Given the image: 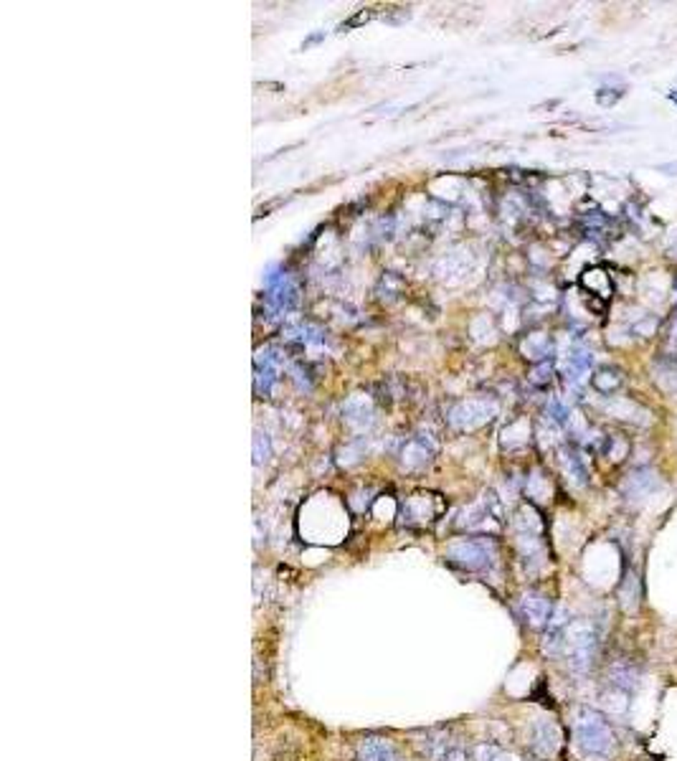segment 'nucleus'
I'll return each mask as SVG.
<instances>
[{"label": "nucleus", "instance_id": "obj_6", "mask_svg": "<svg viewBox=\"0 0 677 761\" xmlns=\"http://www.w3.org/2000/svg\"><path fill=\"white\" fill-rule=\"evenodd\" d=\"M612 686L616 688V691H634V688L639 686V670L634 668V663H629V660H619V663L614 665L612 668Z\"/></svg>", "mask_w": 677, "mask_h": 761}, {"label": "nucleus", "instance_id": "obj_3", "mask_svg": "<svg viewBox=\"0 0 677 761\" xmlns=\"http://www.w3.org/2000/svg\"><path fill=\"white\" fill-rule=\"evenodd\" d=\"M449 556L454 558L457 564H462L464 569H487L492 561L490 548H487L482 540H464V543H457V546L449 551Z\"/></svg>", "mask_w": 677, "mask_h": 761}, {"label": "nucleus", "instance_id": "obj_12", "mask_svg": "<svg viewBox=\"0 0 677 761\" xmlns=\"http://www.w3.org/2000/svg\"><path fill=\"white\" fill-rule=\"evenodd\" d=\"M475 761H515L510 754L500 751L498 746L492 744H480L475 746Z\"/></svg>", "mask_w": 677, "mask_h": 761}, {"label": "nucleus", "instance_id": "obj_2", "mask_svg": "<svg viewBox=\"0 0 677 761\" xmlns=\"http://www.w3.org/2000/svg\"><path fill=\"white\" fill-rule=\"evenodd\" d=\"M599 632L591 622H571L566 627V652L573 673H586L597 657Z\"/></svg>", "mask_w": 677, "mask_h": 761}, {"label": "nucleus", "instance_id": "obj_10", "mask_svg": "<svg viewBox=\"0 0 677 761\" xmlns=\"http://www.w3.org/2000/svg\"><path fill=\"white\" fill-rule=\"evenodd\" d=\"M591 384H594V389H597L599 394L609 396V394H614V391L621 386V373L614 371V368H602V371L594 373Z\"/></svg>", "mask_w": 677, "mask_h": 761}, {"label": "nucleus", "instance_id": "obj_7", "mask_svg": "<svg viewBox=\"0 0 677 761\" xmlns=\"http://www.w3.org/2000/svg\"><path fill=\"white\" fill-rule=\"evenodd\" d=\"M654 483H657V477L652 475L649 470H637V472H631L629 480H626V498H644V495H649L654 490Z\"/></svg>", "mask_w": 677, "mask_h": 761}, {"label": "nucleus", "instance_id": "obj_8", "mask_svg": "<svg viewBox=\"0 0 677 761\" xmlns=\"http://www.w3.org/2000/svg\"><path fill=\"white\" fill-rule=\"evenodd\" d=\"M581 282H584V287H589V290H597V295L602 297V300H609L614 292L612 277H609L604 269H586Z\"/></svg>", "mask_w": 677, "mask_h": 761}, {"label": "nucleus", "instance_id": "obj_14", "mask_svg": "<svg viewBox=\"0 0 677 761\" xmlns=\"http://www.w3.org/2000/svg\"><path fill=\"white\" fill-rule=\"evenodd\" d=\"M670 340H672V345H675V348H677V317H675V322H672V330H670Z\"/></svg>", "mask_w": 677, "mask_h": 761}, {"label": "nucleus", "instance_id": "obj_11", "mask_svg": "<svg viewBox=\"0 0 677 761\" xmlns=\"http://www.w3.org/2000/svg\"><path fill=\"white\" fill-rule=\"evenodd\" d=\"M535 749H538L543 756L556 754L558 731H556V726H553V723H543V726H538V733H535Z\"/></svg>", "mask_w": 677, "mask_h": 761}, {"label": "nucleus", "instance_id": "obj_4", "mask_svg": "<svg viewBox=\"0 0 677 761\" xmlns=\"http://www.w3.org/2000/svg\"><path fill=\"white\" fill-rule=\"evenodd\" d=\"M523 612H525L528 622H530L532 627H543V624L550 622V612H553V607H550V602L545 597L528 594V597H523Z\"/></svg>", "mask_w": 677, "mask_h": 761}, {"label": "nucleus", "instance_id": "obj_9", "mask_svg": "<svg viewBox=\"0 0 677 761\" xmlns=\"http://www.w3.org/2000/svg\"><path fill=\"white\" fill-rule=\"evenodd\" d=\"M657 381L662 389L677 394V353H667L657 360Z\"/></svg>", "mask_w": 677, "mask_h": 761}, {"label": "nucleus", "instance_id": "obj_5", "mask_svg": "<svg viewBox=\"0 0 677 761\" xmlns=\"http://www.w3.org/2000/svg\"><path fill=\"white\" fill-rule=\"evenodd\" d=\"M358 761H399L394 746L383 738H365L358 746Z\"/></svg>", "mask_w": 677, "mask_h": 761}, {"label": "nucleus", "instance_id": "obj_13", "mask_svg": "<svg viewBox=\"0 0 677 761\" xmlns=\"http://www.w3.org/2000/svg\"><path fill=\"white\" fill-rule=\"evenodd\" d=\"M657 325H660L657 317H654V315H647V317H642L639 322L631 325V332H634V335H642V337H652L654 332H657Z\"/></svg>", "mask_w": 677, "mask_h": 761}, {"label": "nucleus", "instance_id": "obj_1", "mask_svg": "<svg viewBox=\"0 0 677 761\" xmlns=\"http://www.w3.org/2000/svg\"><path fill=\"white\" fill-rule=\"evenodd\" d=\"M573 736L586 756H609L614 749V731L602 713L581 708L573 720Z\"/></svg>", "mask_w": 677, "mask_h": 761}]
</instances>
